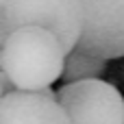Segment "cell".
<instances>
[{
	"mask_svg": "<svg viewBox=\"0 0 124 124\" xmlns=\"http://www.w3.org/2000/svg\"><path fill=\"white\" fill-rule=\"evenodd\" d=\"M2 74L15 89L41 92L63 76L68 50L44 26H22L2 37Z\"/></svg>",
	"mask_w": 124,
	"mask_h": 124,
	"instance_id": "6da1fadb",
	"label": "cell"
},
{
	"mask_svg": "<svg viewBox=\"0 0 124 124\" xmlns=\"http://www.w3.org/2000/svg\"><path fill=\"white\" fill-rule=\"evenodd\" d=\"M2 124H72L68 111L50 87L41 92L13 89L2 94Z\"/></svg>",
	"mask_w": 124,
	"mask_h": 124,
	"instance_id": "5b68a950",
	"label": "cell"
},
{
	"mask_svg": "<svg viewBox=\"0 0 124 124\" xmlns=\"http://www.w3.org/2000/svg\"><path fill=\"white\" fill-rule=\"evenodd\" d=\"M2 37L22 26H44L52 31L68 52L78 46L83 35L81 0H0Z\"/></svg>",
	"mask_w": 124,
	"mask_h": 124,
	"instance_id": "7a4b0ae2",
	"label": "cell"
},
{
	"mask_svg": "<svg viewBox=\"0 0 124 124\" xmlns=\"http://www.w3.org/2000/svg\"><path fill=\"white\" fill-rule=\"evenodd\" d=\"M83 35L81 50H89L102 59L124 57V0H81Z\"/></svg>",
	"mask_w": 124,
	"mask_h": 124,
	"instance_id": "277c9868",
	"label": "cell"
},
{
	"mask_svg": "<svg viewBox=\"0 0 124 124\" xmlns=\"http://www.w3.org/2000/svg\"><path fill=\"white\" fill-rule=\"evenodd\" d=\"M107 72V59L89 52V50H81L74 48L72 52H68L65 59V70L61 81L63 83H76V81H92V78H100Z\"/></svg>",
	"mask_w": 124,
	"mask_h": 124,
	"instance_id": "8992f818",
	"label": "cell"
},
{
	"mask_svg": "<svg viewBox=\"0 0 124 124\" xmlns=\"http://www.w3.org/2000/svg\"><path fill=\"white\" fill-rule=\"evenodd\" d=\"M57 98L72 124H124V98L107 81L65 83Z\"/></svg>",
	"mask_w": 124,
	"mask_h": 124,
	"instance_id": "3957f363",
	"label": "cell"
}]
</instances>
